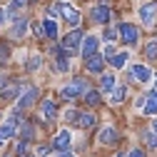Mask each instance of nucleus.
Returning <instances> with one entry per match:
<instances>
[{
  "label": "nucleus",
  "mask_w": 157,
  "mask_h": 157,
  "mask_svg": "<svg viewBox=\"0 0 157 157\" xmlns=\"http://www.w3.org/2000/svg\"><path fill=\"white\" fill-rule=\"evenodd\" d=\"M35 100H37V90H35V87H25L23 97H17V112H20V110H28Z\"/></svg>",
  "instance_id": "1a4fd4ad"
},
{
  "label": "nucleus",
  "mask_w": 157,
  "mask_h": 157,
  "mask_svg": "<svg viewBox=\"0 0 157 157\" xmlns=\"http://www.w3.org/2000/svg\"><path fill=\"white\" fill-rule=\"evenodd\" d=\"M77 115H80V112H77V110H67V112H65V120H70V122H75V120H77Z\"/></svg>",
  "instance_id": "7c9ffc66"
},
{
  "label": "nucleus",
  "mask_w": 157,
  "mask_h": 157,
  "mask_svg": "<svg viewBox=\"0 0 157 157\" xmlns=\"http://www.w3.org/2000/svg\"><path fill=\"white\" fill-rule=\"evenodd\" d=\"M0 147H3V140H0Z\"/></svg>",
  "instance_id": "c03bdc74"
},
{
  "label": "nucleus",
  "mask_w": 157,
  "mask_h": 157,
  "mask_svg": "<svg viewBox=\"0 0 157 157\" xmlns=\"http://www.w3.org/2000/svg\"><path fill=\"white\" fill-rule=\"evenodd\" d=\"M20 135H23V142L33 140V125H30V122H23V125H20Z\"/></svg>",
  "instance_id": "393cba45"
},
{
  "label": "nucleus",
  "mask_w": 157,
  "mask_h": 157,
  "mask_svg": "<svg viewBox=\"0 0 157 157\" xmlns=\"http://www.w3.org/2000/svg\"><path fill=\"white\" fill-rule=\"evenodd\" d=\"M155 17H157V5H155V3H145V5L140 8V20H142V25H145V28H152V25H155Z\"/></svg>",
  "instance_id": "423d86ee"
},
{
  "label": "nucleus",
  "mask_w": 157,
  "mask_h": 157,
  "mask_svg": "<svg viewBox=\"0 0 157 157\" xmlns=\"http://www.w3.org/2000/svg\"><path fill=\"white\" fill-rule=\"evenodd\" d=\"M92 20L105 25V23L110 20V8H107L105 3H102V5H95V8H92Z\"/></svg>",
  "instance_id": "2eb2a0df"
},
{
  "label": "nucleus",
  "mask_w": 157,
  "mask_h": 157,
  "mask_svg": "<svg viewBox=\"0 0 157 157\" xmlns=\"http://www.w3.org/2000/svg\"><path fill=\"white\" fill-rule=\"evenodd\" d=\"M142 112H145V115H150V117H152V115H157V90L147 95V102H145V110H142Z\"/></svg>",
  "instance_id": "aec40b11"
},
{
  "label": "nucleus",
  "mask_w": 157,
  "mask_h": 157,
  "mask_svg": "<svg viewBox=\"0 0 157 157\" xmlns=\"http://www.w3.org/2000/svg\"><path fill=\"white\" fill-rule=\"evenodd\" d=\"M25 150H28V142H17V147H15L17 155H25Z\"/></svg>",
  "instance_id": "72a5a7b5"
},
{
  "label": "nucleus",
  "mask_w": 157,
  "mask_h": 157,
  "mask_svg": "<svg viewBox=\"0 0 157 157\" xmlns=\"http://www.w3.org/2000/svg\"><path fill=\"white\" fill-rule=\"evenodd\" d=\"M117 140H120V135H117V130L115 127H102L100 130V135H97V142L100 145H107V147H112V145H117Z\"/></svg>",
  "instance_id": "0eeeda50"
},
{
  "label": "nucleus",
  "mask_w": 157,
  "mask_h": 157,
  "mask_svg": "<svg viewBox=\"0 0 157 157\" xmlns=\"http://www.w3.org/2000/svg\"><path fill=\"white\" fill-rule=\"evenodd\" d=\"M40 115H43V120H45V122H52V120H55V115H57L55 102H52V100H43V105H40Z\"/></svg>",
  "instance_id": "4468645a"
},
{
  "label": "nucleus",
  "mask_w": 157,
  "mask_h": 157,
  "mask_svg": "<svg viewBox=\"0 0 157 157\" xmlns=\"http://www.w3.org/2000/svg\"><path fill=\"white\" fill-rule=\"evenodd\" d=\"M127 157H145V152H142V150H132Z\"/></svg>",
  "instance_id": "4c0bfd02"
},
{
  "label": "nucleus",
  "mask_w": 157,
  "mask_h": 157,
  "mask_svg": "<svg viewBox=\"0 0 157 157\" xmlns=\"http://www.w3.org/2000/svg\"><path fill=\"white\" fill-rule=\"evenodd\" d=\"M85 100H87V105H97V102H100V92H97V90H87L85 92Z\"/></svg>",
  "instance_id": "a878e982"
},
{
  "label": "nucleus",
  "mask_w": 157,
  "mask_h": 157,
  "mask_svg": "<svg viewBox=\"0 0 157 157\" xmlns=\"http://www.w3.org/2000/svg\"><path fill=\"white\" fill-rule=\"evenodd\" d=\"M20 90H23L20 85H8L5 90H0V95H3V97H5V100H13V97H15L17 92H20Z\"/></svg>",
  "instance_id": "b1692460"
},
{
  "label": "nucleus",
  "mask_w": 157,
  "mask_h": 157,
  "mask_svg": "<svg viewBox=\"0 0 157 157\" xmlns=\"http://www.w3.org/2000/svg\"><path fill=\"white\" fill-rule=\"evenodd\" d=\"M40 65H43V57H40V55H33V57H30V70L40 67Z\"/></svg>",
  "instance_id": "c85d7f7f"
},
{
  "label": "nucleus",
  "mask_w": 157,
  "mask_h": 157,
  "mask_svg": "<svg viewBox=\"0 0 157 157\" xmlns=\"http://www.w3.org/2000/svg\"><path fill=\"white\" fill-rule=\"evenodd\" d=\"M127 57H130V52H112L110 55V65L112 67H125L127 65Z\"/></svg>",
  "instance_id": "412c9836"
},
{
  "label": "nucleus",
  "mask_w": 157,
  "mask_h": 157,
  "mask_svg": "<svg viewBox=\"0 0 157 157\" xmlns=\"http://www.w3.org/2000/svg\"><path fill=\"white\" fill-rule=\"evenodd\" d=\"M82 92H87V82L85 80H75V82H70V85H65L60 90V95L65 100H75V97H80Z\"/></svg>",
  "instance_id": "20e7f679"
},
{
  "label": "nucleus",
  "mask_w": 157,
  "mask_h": 157,
  "mask_svg": "<svg viewBox=\"0 0 157 157\" xmlns=\"http://www.w3.org/2000/svg\"><path fill=\"white\" fill-rule=\"evenodd\" d=\"M145 57L147 60H157V40H150L145 45Z\"/></svg>",
  "instance_id": "5701e85b"
},
{
  "label": "nucleus",
  "mask_w": 157,
  "mask_h": 157,
  "mask_svg": "<svg viewBox=\"0 0 157 157\" xmlns=\"http://www.w3.org/2000/svg\"><path fill=\"white\" fill-rule=\"evenodd\" d=\"M5 87H8V77L0 75V90H5Z\"/></svg>",
  "instance_id": "58836bf2"
},
{
  "label": "nucleus",
  "mask_w": 157,
  "mask_h": 157,
  "mask_svg": "<svg viewBox=\"0 0 157 157\" xmlns=\"http://www.w3.org/2000/svg\"><path fill=\"white\" fill-rule=\"evenodd\" d=\"M50 13H60L70 25H77V23H80V13H77L72 5H67V3H55V5L50 8Z\"/></svg>",
  "instance_id": "f03ea898"
},
{
  "label": "nucleus",
  "mask_w": 157,
  "mask_h": 157,
  "mask_svg": "<svg viewBox=\"0 0 157 157\" xmlns=\"http://www.w3.org/2000/svg\"><path fill=\"white\" fill-rule=\"evenodd\" d=\"M75 125L82 127V130L92 127V125H95V115H92V112H80V115H77V120H75Z\"/></svg>",
  "instance_id": "f3484780"
},
{
  "label": "nucleus",
  "mask_w": 157,
  "mask_h": 157,
  "mask_svg": "<svg viewBox=\"0 0 157 157\" xmlns=\"http://www.w3.org/2000/svg\"><path fill=\"white\" fill-rule=\"evenodd\" d=\"M57 157H77V155H72V152H60Z\"/></svg>",
  "instance_id": "ea45409f"
},
{
  "label": "nucleus",
  "mask_w": 157,
  "mask_h": 157,
  "mask_svg": "<svg viewBox=\"0 0 157 157\" xmlns=\"http://www.w3.org/2000/svg\"><path fill=\"white\" fill-rule=\"evenodd\" d=\"M95 50H97V37L95 35H85L82 45H80V55L85 57V60H90V57L95 55Z\"/></svg>",
  "instance_id": "6e6552de"
},
{
  "label": "nucleus",
  "mask_w": 157,
  "mask_h": 157,
  "mask_svg": "<svg viewBox=\"0 0 157 157\" xmlns=\"http://www.w3.org/2000/svg\"><path fill=\"white\" fill-rule=\"evenodd\" d=\"M5 57H8V48H5V45H0V65L5 63Z\"/></svg>",
  "instance_id": "f704fd0d"
},
{
  "label": "nucleus",
  "mask_w": 157,
  "mask_h": 157,
  "mask_svg": "<svg viewBox=\"0 0 157 157\" xmlns=\"http://www.w3.org/2000/svg\"><path fill=\"white\" fill-rule=\"evenodd\" d=\"M82 33L80 30H72V33H67L65 37H63V52L65 55H80V45H82Z\"/></svg>",
  "instance_id": "f257e3e1"
},
{
  "label": "nucleus",
  "mask_w": 157,
  "mask_h": 157,
  "mask_svg": "<svg viewBox=\"0 0 157 157\" xmlns=\"http://www.w3.org/2000/svg\"><path fill=\"white\" fill-rule=\"evenodd\" d=\"M23 157H35V155H23Z\"/></svg>",
  "instance_id": "37998d69"
},
{
  "label": "nucleus",
  "mask_w": 157,
  "mask_h": 157,
  "mask_svg": "<svg viewBox=\"0 0 157 157\" xmlns=\"http://www.w3.org/2000/svg\"><path fill=\"white\" fill-rule=\"evenodd\" d=\"M17 115H20V112L15 110L10 120L0 125V140H8V137H13V135H15V125H17Z\"/></svg>",
  "instance_id": "9d476101"
},
{
  "label": "nucleus",
  "mask_w": 157,
  "mask_h": 157,
  "mask_svg": "<svg viewBox=\"0 0 157 157\" xmlns=\"http://www.w3.org/2000/svg\"><path fill=\"white\" fill-rule=\"evenodd\" d=\"M117 35H120V40H122V43L135 45V43H137V35H140V30H137V25H132V23H122V25H117Z\"/></svg>",
  "instance_id": "7ed1b4c3"
},
{
  "label": "nucleus",
  "mask_w": 157,
  "mask_h": 157,
  "mask_svg": "<svg viewBox=\"0 0 157 157\" xmlns=\"http://www.w3.org/2000/svg\"><path fill=\"white\" fill-rule=\"evenodd\" d=\"M25 5H28V0H13V3H10L5 10H8V13H15V10H23Z\"/></svg>",
  "instance_id": "bb28decb"
},
{
  "label": "nucleus",
  "mask_w": 157,
  "mask_h": 157,
  "mask_svg": "<svg viewBox=\"0 0 157 157\" xmlns=\"http://www.w3.org/2000/svg\"><path fill=\"white\" fill-rule=\"evenodd\" d=\"M87 70H90L92 75H102V70H105V57L95 52L90 60H87Z\"/></svg>",
  "instance_id": "ddd939ff"
},
{
  "label": "nucleus",
  "mask_w": 157,
  "mask_h": 157,
  "mask_svg": "<svg viewBox=\"0 0 157 157\" xmlns=\"http://www.w3.org/2000/svg\"><path fill=\"white\" fill-rule=\"evenodd\" d=\"M155 87H157V75H155Z\"/></svg>",
  "instance_id": "79ce46f5"
},
{
  "label": "nucleus",
  "mask_w": 157,
  "mask_h": 157,
  "mask_svg": "<svg viewBox=\"0 0 157 157\" xmlns=\"http://www.w3.org/2000/svg\"><path fill=\"white\" fill-rule=\"evenodd\" d=\"M55 65H57V70H60V72H67V70H70V65H67V55L63 52V48L55 50Z\"/></svg>",
  "instance_id": "a211bd4d"
},
{
  "label": "nucleus",
  "mask_w": 157,
  "mask_h": 157,
  "mask_svg": "<svg viewBox=\"0 0 157 157\" xmlns=\"http://www.w3.org/2000/svg\"><path fill=\"white\" fill-rule=\"evenodd\" d=\"M3 157H10V155H3Z\"/></svg>",
  "instance_id": "a18cd8bd"
},
{
  "label": "nucleus",
  "mask_w": 157,
  "mask_h": 157,
  "mask_svg": "<svg viewBox=\"0 0 157 157\" xmlns=\"http://www.w3.org/2000/svg\"><path fill=\"white\" fill-rule=\"evenodd\" d=\"M145 140H147V145H150V147H157V135H155L152 130H147V132H145Z\"/></svg>",
  "instance_id": "cd10ccee"
},
{
  "label": "nucleus",
  "mask_w": 157,
  "mask_h": 157,
  "mask_svg": "<svg viewBox=\"0 0 157 157\" xmlns=\"http://www.w3.org/2000/svg\"><path fill=\"white\" fill-rule=\"evenodd\" d=\"M43 30H45V35H48V37H57V25H55L52 17L43 20Z\"/></svg>",
  "instance_id": "4be33fe9"
},
{
  "label": "nucleus",
  "mask_w": 157,
  "mask_h": 157,
  "mask_svg": "<svg viewBox=\"0 0 157 157\" xmlns=\"http://www.w3.org/2000/svg\"><path fill=\"white\" fill-rule=\"evenodd\" d=\"M8 23V10H0V28Z\"/></svg>",
  "instance_id": "c9c22d12"
},
{
  "label": "nucleus",
  "mask_w": 157,
  "mask_h": 157,
  "mask_svg": "<svg viewBox=\"0 0 157 157\" xmlns=\"http://www.w3.org/2000/svg\"><path fill=\"white\" fill-rule=\"evenodd\" d=\"M52 147L57 152H67V147H70V132L67 130H60V132L55 135V140H52Z\"/></svg>",
  "instance_id": "f8f14e48"
},
{
  "label": "nucleus",
  "mask_w": 157,
  "mask_h": 157,
  "mask_svg": "<svg viewBox=\"0 0 157 157\" xmlns=\"http://www.w3.org/2000/svg\"><path fill=\"white\" fill-rule=\"evenodd\" d=\"M125 95H127V87H125V85H115V90L110 92V102H112V105H120V102L125 100Z\"/></svg>",
  "instance_id": "6ab92c4d"
},
{
  "label": "nucleus",
  "mask_w": 157,
  "mask_h": 157,
  "mask_svg": "<svg viewBox=\"0 0 157 157\" xmlns=\"http://www.w3.org/2000/svg\"><path fill=\"white\" fill-rule=\"evenodd\" d=\"M48 155V147H37V152H35V157H45Z\"/></svg>",
  "instance_id": "e433bc0d"
},
{
  "label": "nucleus",
  "mask_w": 157,
  "mask_h": 157,
  "mask_svg": "<svg viewBox=\"0 0 157 157\" xmlns=\"http://www.w3.org/2000/svg\"><path fill=\"white\" fill-rule=\"evenodd\" d=\"M115 35H117V30H112V28H110V30H105V40H107V43H112V40H115Z\"/></svg>",
  "instance_id": "2f4dec72"
},
{
  "label": "nucleus",
  "mask_w": 157,
  "mask_h": 157,
  "mask_svg": "<svg viewBox=\"0 0 157 157\" xmlns=\"http://www.w3.org/2000/svg\"><path fill=\"white\" fill-rule=\"evenodd\" d=\"M115 85H117V80H115V75H100V95H110L112 90H115Z\"/></svg>",
  "instance_id": "dca6fc26"
},
{
  "label": "nucleus",
  "mask_w": 157,
  "mask_h": 157,
  "mask_svg": "<svg viewBox=\"0 0 157 157\" xmlns=\"http://www.w3.org/2000/svg\"><path fill=\"white\" fill-rule=\"evenodd\" d=\"M33 33H35V37H43V35H45V30H43V23H33Z\"/></svg>",
  "instance_id": "c756f323"
},
{
  "label": "nucleus",
  "mask_w": 157,
  "mask_h": 157,
  "mask_svg": "<svg viewBox=\"0 0 157 157\" xmlns=\"http://www.w3.org/2000/svg\"><path fill=\"white\" fill-rule=\"evenodd\" d=\"M130 77H132V80H137V82H150V80H152V72H150L147 65L135 63V65H130Z\"/></svg>",
  "instance_id": "39448f33"
},
{
  "label": "nucleus",
  "mask_w": 157,
  "mask_h": 157,
  "mask_svg": "<svg viewBox=\"0 0 157 157\" xmlns=\"http://www.w3.org/2000/svg\"><path fill=\"white\" fill-rule=\"evenodd\" d=\"M25 30H28V20L23 15H15V20H13V28H10V35L15 37V40H20V37L25 35Z\"/></svg>",
  "instance_id": "9b49d317"
},
{
  "label": "nucleus",
  "mask_w": 157,
  "mask_h": 157,
  "mask_svg": "<svg viewBox=\"0 0 157 157\" xmlns=\"http://www.w3.org/2000/svg\"><path fill=\"white\" fill-rule=\"evenodd\" d=\"M152 132H155V135H157V120H155V122H152Z\"/></svg>",
  "instance_id": "a19ab883"
},
{
  "label": "nucleus",
  "mask_w": 157,
  "mask_h": 157,
  "mask_svg": "<svg viewBox=\"0 0 157 157\" xmlns=\"http://www.w3.org/2000/svg\"><path fill=\"white\" fill-rule=\"evenodd\" d=\"M145 102H147V95H142V97H137V110H145Z\"/></svg>",
  "instance_id": "473e14b6"
}]
</instances>
